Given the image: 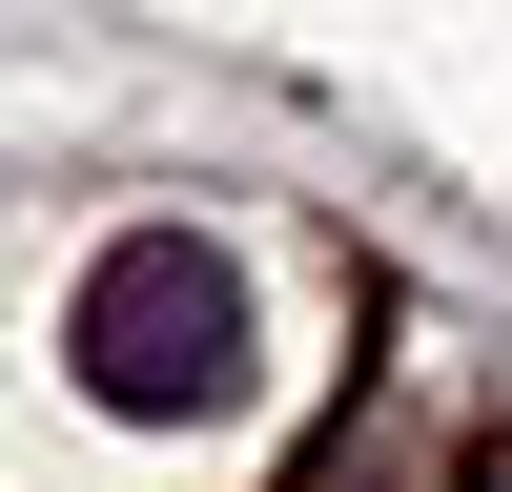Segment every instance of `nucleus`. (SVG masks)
Segmentation results:
<instances>
[{"instance_id": "f257e3e1", "label": "nucleus", "mask_w": 512, "mask_h": 492, "mask_svg": "<svg viewBox=\"0 0 512 492\" xmlns=\"http://www.w3.org/2000/svg\"><path fill=\"white\" fill-rule=\"evenodd\" d=\"M62 390L103 410V431H226L246 390H267V287H246L226 226H185V205H144V226H103L62 267Z\"/></svg>"}]
</instances>
